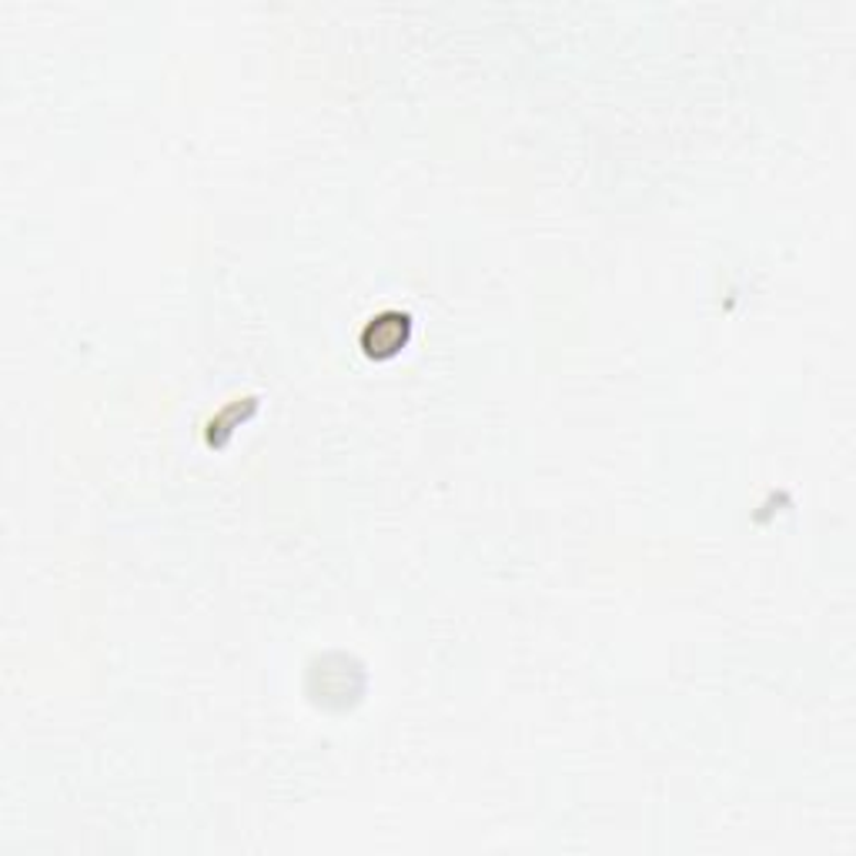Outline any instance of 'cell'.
Segmentation results:
<instances>
[{
  "label": "cell",
  "mask_w": 856,
  "mask_h": 856,
  "mask_svg": "<svg viewBox=\"0 0 856 856\" xmlns=\"http://www.w3.org/2000/svg\"><path fill=\"white\" fill-rule=\"evenodd\" d=\"M409 335V315H378L365 328V349L368 355H395L406 345Z\"/></svg>",
  "instance_id": "obj_1"
}]
</instances>
